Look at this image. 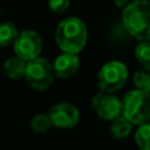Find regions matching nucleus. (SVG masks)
I'll return each mask as SVG.
<instances>
[{
	"label": "nucleus",
	"mask_w": 150,
	"mask_h": 150,
	"mask_svg": "<svg viewBox=\"0 0 150 150\" xmlns=\"http://www.w3.org/2000/svg\"><path fill=\"white\" fill-rule=\"evenodd\" d=\"M136 59L142 65H150V41H142L136 47Z\"/></svg>",
	"instance_id": "nucleus-16"
},
{
	"label": "nucleus",
	"mask_w": 150,
	"mask_h": 150,
	"mask_svg": "<svg viewBox=\"0 0 150 150\" xmlns=\"http://www.w3.org/2000/svg\"><path fill=\"white\" fill-rule=\"evenodd\" d=\"M134 84L137 89L150 93V65H144L134 74Z\"/></svg>",
	"instance_id": "nucleus-13"
},
{
	"label": "nucleus",
	"mask_w": 150,
	"mask_h": 150,
	"mask_svg": "<svg viewBox=\"0 0 150 150\" xmlns=\"http://www.w3.org/2000/svg\"><path fill=\"white\" fill-rule=\"evenodd\" d=\"M141 150H150V149H141Z\"/></svg>",
	"instance_id": "nucleus-19"
},
{
	"label": "nucleus",
	"mask_w": 150,
	"mask_h": 150,
	"mask_svg": "<svg viewBox=\"0 0 150 150\" xmlns=\"http://www.w3.org/2000/svg\"><path fill=\"white\" fill-rule=\"evenodd\" d=\"M134 139L139 149H150V122L139 125L134 134Z\"/></svg>",
	"instance_id": "nucleus-14"
},
{
	"label": "nucleus",
	"mask_w": 150,
	"mask_h": 150,
	"mask_svg": "<svg viewBox=\"0 0 150 150\" xmlns=\"http://www.w3.org/2000/svg\"><path fill=\"white\" fill-rule=\"evenodd\" d=\"M92 106L100 118L106 121H113L122 114V102L116 96L106 92L96 94L92 100Z\"/></svg>",
	"instance_id": "nucleus-7"
},
{
	"label": "nucleus",
	"mask_w": 150,
	"mask_h": 150,
	"mask_svg": "<svg viewBox=\"0 0 150 150\" xmlns=\"http://www.w3.org/2000/svg\"><path fill=\"white\" fill-rule=\"evenodd\" d=\"M52 121L49 114H36L31 121L32 130L36 133H45L49 130V127L52 126Z\"/></svg>",
	"instance_id": "nucleus-15"
},
{
	"label": "nucleus",
	"mask_w": 150,
	"mask_h": 150,
	"mask_svg": "<svg viewBox=\"0 0 150 150\" xmlns=\"http://www.w3.org/2000/svg\"><path fill=\"white\" fill-rule=\"evenodd\" d=\"M49 117L54 126L61 129H69L77 125L80 120L79 109L71 102H59L49 110Z\"/></svg>",
	"instance_id": "nucleus-8"
},
{
	"label": "nucleus",
	"mask_w": 150,
	"mask_h": 150,
	"mask_svg": "<svg viewBox=\"0 0 150 150\" xmlns=\"http://www.w3.org/2000/svg\"><path fill=\"white\" fill-rule=\"evenodd\" d=\"M127 1H129V0H113L114 6H117V7H124V6H127Z\"/></svg>",
	"instance_id": "nucleus-18"
},
{
	"label": "nucleus",
	"mask_w": 150,
	"mask_h": 150,
	"mask_svg": "<svg viewBox=\"0 0 150 150\" xmlns=\"http://www.w3.org/2000/svg\"><path fill=\"white\" fill-rule=\"evenodd\" d=\"M19 32L13 23L6 21V23L0 24V47L11 45L16 41Z\"/></svg>",
	"instance_id": "nucleus-12"
},
{
	"label": "nucleus",
	"mask_w": 150,
	"mask_h": 150,
	"mask_svg": "<svg viewBox=\"0 0 150 150\" xmlns=\"http://www.w3.org/2000/svg\"><path fill=\"white\" fill-rule=\"evenodd\" d=\"M25 80L31 88L36 91H45L53 84V65L44 57H36L27 62Z\"/></svg>",
	"instance_id": "nucleus-5"
},
{
	"label": "nucleus",
	"mask_w": 150,
	"mask_h": 150,
	"mask_svg": "<svg viewBox=\"0 0 150 150\" xmlns=\"http://www.w3.org/2000/svg\"><path fill=\"white\" fill-rule=\"evenodd\" d=\"M132 127H133V124L125 116L121 114V116H118L117 118H114L112 121V125H110L112 136L117 139H122L129 136V133L132 132Z\"/></svg>",
	"instance_id": "nucleus-11"
},
{
	"label": "nucleus",
	"mask_w": 150,
	"mask_h": 150,
	"mask_svg": "<svg viewBox=\"0 0 150 150\" xmlns=\"http://www.w3.org/2000/svg\"><path fill=\"white\" fill-rule=\"evenodd\" d=\"M122 116L132 124L142 125L150 122V93L136 89L132 91L122 100Z\"/></svg>",
	"instance_id": "nucleus-3"
},
{
	"label": "nucleus",
	"mask_w": 150,
	"mask_h": 150,
	"mask_svg": "<svg viewBox=\"0 0 150 150\" xmlns=\"http://www.w3.org/2000/svg\"><path fill=\"white\" fill-rule=\"evenodd\" d=\"M27 61L20 57H12L4 62V73L11 80H19L25 77Z\"/></svg>",
	"instance_id": "nucleus-10"
},
{
	"label": "nucleus",
	"mask_w": 150,
	"mask_h": 150,
	"mask_svg": "<svg viewBox=\"0 0 150 150\" xmlns=\"http://www.w3.org/2000/svg\"><path fill=\"white\" fill-rule=\"evenodd\" d=\"M129 72L124 62L109 61L101 67L97 74V84L101 92L113 93L121 89L127 81Z\"/></svg>",
	"instance_id": "nucleus-4"
},
{
	"label": "nucleus",
	"mask_w": 150,
	"mask_h": 150,
	"mask_svg": "<svg viewBox=\"0 0 150 150\" xmlns=\"http://www.w3.org/2000/svg\"><path fill=\"white\" fill-rule=\"evenodd\" d=\"M122 23L133 37L146 41L150 40V1L136 0L125 7Z\"/></svg>",
	"instance_id": "nucleus-1"
},
{
	"label": "nucleus",
	"mask_w": 150,
	"mask_h": 150,
	"mask_svg": "<svg viewBox=\"0 0 150 150\" xmlns=\"http://www.w3.org/2000/svg\"><path fill=\"white\" fill-rule=\"evenodd\" d=\"M80 67V59L77 53L62 52L53 62L54 74L60 79H69L72 77Z\"/></svg>",
	"instance_id": "nucleus-9"
},
{
	"label": "nucleus",
	"mask_w": 150,
	"mask_h": 150,
	"mask_svg": "<svg viewBox=\"0 0 150 150\" xmlns=\"http://www.w3.org/2000/svg\"><path fill=\"white\" fill-rule=\"evenodd\" d=\"M42 49V41L39 33L32 29H27L19 33L16 41L13 42V51L17 57L31 61V60L39 57Z\"/></svg>",
	"instance_id": "nucleus-6"
},
{
	"label": "nucleus",
	"mask_w": 150,
	"mask_h": 150,
	"mask_svg": "<svg viewBox=\"0 0 150 150\" xmlns=\"http://www.w3.org/2000/svg\"><path fill=\"white\" fill-rule=\"evenodd\" d=\"M86 25L79 17H67L56 29V42L62 52L79 53L86 44Z\"/></svg>",
	"instance_id": "nucleus-2"
},
{
	"label": "nucleus",
	"mask_w": 150,
	"mask_h": 150,
	"mask_svg": "<svg viewBox=\"0 0 150 150\" xmlns=\"http://www.w3.org/2000/svg\"><path fill=\"white\" fill-rule=\"evenodd\" d=\"M48 7L54 13H62L69 7V0H48Z\"/></svg>",
	"instance_id": "nucleus-17"
}]
</instances>
